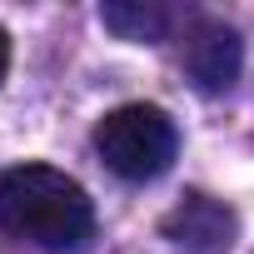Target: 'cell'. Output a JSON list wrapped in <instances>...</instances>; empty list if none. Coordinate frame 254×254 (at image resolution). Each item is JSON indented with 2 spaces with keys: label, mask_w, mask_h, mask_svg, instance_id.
Listing matches in <instances>:
<instances>
[{
  "label": "cell",
  "mask_w": 254,
  "mask_h": 254,
  "mask_svg": "<svg viewBox=\"0 0 254 254\" xmlns=\"http://www.w3.org/2000/svg\"><path fill=\"white\" fill-rule=\"evenodd\" d=\"M0 224L40 249H80L95 229V204L65 170L15 165L0 175Z\"/></svg>",
  "instance_id": "cell-1"
},
{
  "label": "cell",
  "mask_w": 254,
  "mask_h": 254,
  "mask_svg": "<svg viewBox=\"0 0 254 254\" xmlns=\"http://www.w3.org/2000/svg\"><path fill=\"white\" fill-rule=\"evenodd\" d=\"M95 150L120 180H155L175 165L180 130L160 105H120L95 125Z\"/></svg>",
  "instance_id": "cell-2"
},
{
  "label": "cell",
  "mask_w": 254,
  "mask_h": 254,
  "mask_svg": "<svg viewBox=\"0 0 254 254\" xmlns=\"http://www.w3.org/2000/svg\"><path fill=\"white\" fill-rule=\"evenodd\" d=\"M244 70V40L239 30H229L224 20H194L185 30V75L204 90V95H219L239 80Z\"/></svg>",
  "instance_id": "cell-3"
},
{
  "label": "cell",
  "mask_w": 254,
  "mask_h": 254,
  "mask_svg": "<svg viewBox=\"0 0 254 254\" xmlns=\"http://www.w3.org/2000/svg\"><path fill=\"white\" fill-rule=\"evenodd\" d=\"M170 244L180 249H199V254H229L234 244V214L224 204H214L209 194H185V204L165 219Z\"/></svg>",
  "instance_id": "cell-4"
},
{
  "label": "cell",
  "mask_w": 254,
  "mask_h": 254,
  "mask_svg": "<svg viewBox=\"0 0 254 254\" xmlns=\"http://www.w3.org/2000/svg\"><path fill=\"white\" fill-rule=\"evenodd\" d=\"M100 20L120 40H135V45H155L170 35V10L155 0H110V5H100Z\"/></svg>",
  "instance_id": "cell-5"
},
{
  "label": "cell",
  "mask_w": 254,
  "mask_h": 254,
  "mask_svg": "<svg viewBox=\"0 0 254 254\" xmlns=\"http://www.w3.org/2000/svg\"><path fill=\"white\" fill-rule=\"evenodd\" d=\"M5 70H10V35H5V25H0V80H5Z\"/></svg>",
  "instance_id": "cell-6"
}]
</instances>
